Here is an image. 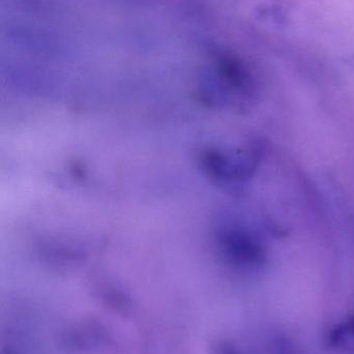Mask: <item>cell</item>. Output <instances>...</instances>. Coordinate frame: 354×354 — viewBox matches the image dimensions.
<instances>
[{
    "instance_id": "6da1fadb",
    "label": "cell",
    "mask_w": 354,
    "mask_h": 354,
    "mask_svg": "<svg viewBox=\"0 0 354 354\" xmlns=\"http://www.w3.org/2000/svg\"><path fill=\"white\" fill-rule=\"evenodd\" d=\"M212 354H240L233 345L228 342H220L213 347Z\"/></svg>"
}]
</instances>
